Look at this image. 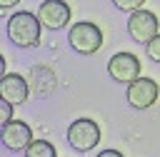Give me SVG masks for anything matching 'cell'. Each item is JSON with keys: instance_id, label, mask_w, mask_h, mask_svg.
<instances>
[{"instance_id": "5b68a950", "label": "cell", "mask_w": 160, "mask_h": 157, "mask_svg": "<svg viewBox=\"0 0 160 157\" xmlns=\"http://www.w3.org/2000/svg\"><path fill=\"white\" fill-rule=\"evenodd\" d=\"M128 32H130V37L135 40V42H142V45H148L160 30H158V17L150 12V10H135V12H130V17H128Z\"/></svg>"}, {"instance_id": "4fadbf2b", "label": "cell", "mask_w": 160, "mask_h": 157, "mask_svg": "<svg viewBox=\"0 0 160 157\" xmlns=\"http://www.w3.org/2000/svg\"><path fill=\"white\" fill-rule=\"evenodd\" d=\"M0 112H2V125L12 120V102L8 100H0Z\"/></svg>"}, {"instance_id": "ba28073f", "label": "cell", "mask_w": 160, "mask_h": 157, "mask_svg": "<svg viewBox=\"0 0 160 157\" xmlns=\"http://www.w3.org/2000/svg\"><path fill=\"white\" fill-rule=\"evenodd\" d=\"M0 137H2V145H5L8 150L20 152V150H28V145L32 142V130H30V125L22 122V120H10V122L2 125Z\"/></svg>"}, {"instance_id": "8992f818", "label": "cell", "mask_w": 160, "mask_h": 157, "mask_svg": "<svg viewBox=\"0 0 160 157\" xmlns=\"http://www.w3.org/2000/svg\"><path fill=\"white\" fill-rule=\"evenodd\" d=\"M160 90H158V82L150 80V77H138L128 85V102L135 107V110H148L155 105Z\"/></svg>"}, {"instance_id": "7a4b0ae2", "label": "cell", "mask_w": 160, "mask_h": 157, "mask_svg": "<svg viewBox=\"0 0 160 157\" xmlns=\"http://www.w3.org/2000/svg\"><path fill=\"white\" fill-rule=\"evenodd\" d=\"M70 47L80 55H92L102 47V32L95 22H75L68 30Z\"/></svg>"}, {"instance_id": "30bf717a", "label": "cell", "mask_w": 160, "mask_h": 157, "mask_svg": "<svg viewBox=\"0 0 160 157\" xmlns=\"http://www.w3.org/2000/svg\"><path fill=\"white\" fill-rule=\"evenodd\" d=\"M22 152H25V157H58L52 142H48V140H32L28 145V150H22Z\"/></svg>"}, {"instance_id": "52a82bcc", "label": "cell", "mask_w": 160, "mask_h": 157, "mask_svg": "<svg viewBox=\"0 0 160 157\" xmlns=\"http://www.w3.org/2000/svg\"><path fill=\"white\" fill-rule=\"evenodd\" d=\"M38 17L48 30H62L70 22V5L65 0H42L38 7Z\"/></svg>"}, {"instance_id": "9c48e42d", "label": "cell", "mask_w": 160, "mask_h": 157, "mask_svg": "<svg viewBox=\"0 0 160 157\" xmlns=\"http://www.w3.org/2000/svg\"><path fill=\"white\" fill-rule=\"evenodd\" d=\"M0 97L12 102V105H22L28 100V82L22 75H15V72H8L0 77Z\"/></svg>"}, {"instance_id": "5bb4252c", "label": "cell", "mask_w": 160, "mask_h": 157, "mask_svg": "<svg viewBox=\"0 0 160 157\" xmlns=\"http://www.w3.org/2000/svg\"><path fill=\"white\" fill-rule=\"evenodd\" d=\"M98 157H122V155H120L118 150H102V152H100Z\"/></svg>"}, {"instance_id": "6da1fadb", "label": "cell", "mask_w": 160, "mask_h": 157, "mask_svg": "<svg viewBox=\"0 0 160 157\" xmlns=\"http://www.w3.org/2000/svg\"><path fill=\"white\" fill-rule=\"evenodd\" d=\"M40 17L28 12V10H20L15 15L8 17V37L18 45V47H32L40 42Z\"/></svg>"}, {"instance_id": "277c9868", "label": "cell", "mask_w": 160, "mask_h": 157, "mask_svg": "<svg viewBox=\"0 0 160 157\" xmlns=\"http://www.w3.org/2000/svg\"><path fill=\"white\" fill-rule=\"evenodd\" d=\"M108 75L115 82H125L130 85L132 80L140 77V60L132 52H115L108 60Z\"/></svg>"}, {"instance_id": "7c38bea8", "label": "cell", "mask_w": 160, "mask_h": 157, "mask_svg": "<svg viewBox=\"0 0 160 157\" xmlns=\"http://www.w3.org/2000/svg\"><path fill=\"white\" fill-rule=\"evenodd\" d=\"M145 52H148V57L150 60H155V62H160V32L145 45Z\"/></svg>"}, {"instance_id": "8fae6325", "label": "cell", "mask_w": 160, "mask_h": 157, "mask_svg": "<svg viewBox=\"0 0 160 157\" xmlns=\"http://www.w3.org/2000/svg\"><path fill=\"white\" fill-rule=\"evenodd\" d=\"M118 10L122 12H135V10H142V2L145 0H112Z\"/></svg>"}, {"instance_id": "9a60e30c", "label": "cell", "mask_w": 160, "mask_h": 157, "mask_svg": "<svg viewBox=\"0 0 160 157\" xmlns=\"http://www.w3.org/2000/svg\"><path fill=\"white\" fill-rule=\"evenodd\" d=\"M15 2H20V0H0V7H2V10H8V7H12Z\"/></svg>"}, {"instance_id": "3957f363", "label": "cell", "mask_w": 160, "mask_h": 157, "mask_svg": "<svg viewBox=\"0 0 160 157\" xmlns=\"http://www.w3.org/2000/svg\"><path fill=\"white\" fill-rule=\"evenodd\" d=\"M68 142L78 152H90L100 142V127H98V122L95 120H88V117L75 120L68 127Z\"/></svg>"}]
</instances>
